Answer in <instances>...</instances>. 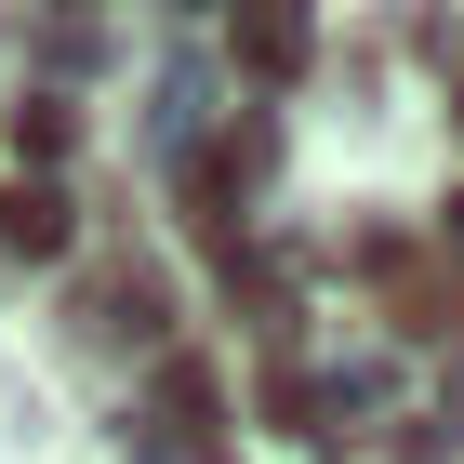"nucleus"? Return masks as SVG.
<instances>
[{"label":"nucleus","mask_w":464,"mask_h":464,"mask_svg":"<svg viewBox=\"0 0 464 464\" xmlns=\"http://www.w3.org/2000/svg\"><path fill=\"white\" fill-rule=\"evenodd\" d=\"M292 53H305V0H252V67L279 80Z\"/></svg>","instance_id":"obj_1"}]
</instances>
